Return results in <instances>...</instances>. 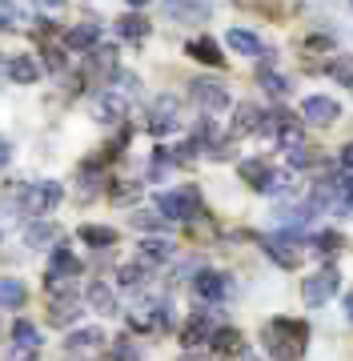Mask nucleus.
Wrapping results in <instances>:
<instances>
[{
    "label": "nucleus",
    "instance_id": "obj_18",
    "mask_svg": "<svg viewBox=\"0 0 353 361\" xmlns=\"http://www.w3.org/2000/svg\"><path fill=\"white\" fill-rule=\"evenodd\" d=\"M261 193L265 197H293V193H297V177H293V169H281V173H277V169H269Z\"/></svg>",
    "mask_w": 353,
    "mask_h": 361
},
{
    "label": "nucleus",
    "instance_id": "obj_11",
    "mask_svg": "<svg viewBox=\"0 0 353 361\" xmlns=\"http://www.w3.org/2000/svg\"><path fill=\"white\" fill-rule=\"evenodd\" d=\"M165 322H169V310H165V301H144V305H137V310H129V325L132 329H141V334H153V329H165Z\"/></svg>",
    "mask_w": 353,
    "mask_h": 361
},
{
    "label": "nucleus",
    "instance_id": "obj_51",
    "mask_svg": "<svg viewBox=\"0 0 353 361\" xmlns=\"http://www.w3.org/2000/svg\"><path fill=\"white\" fill-rule=\"evenodd\" d=\"M241 361H257V357H249V353H241Z\"/></svg>",
    "mask_w": 353,
    "mask_h": 361
},
{
    "label": "nucleus",
    "instance_id": "obj_17",
    "mask_svg": "<svg viewBox=\"0 0 353 361\" xmlns=\"http://www.w3.org/2000/svg\"><path fill=\"white\" fill-rule=\"evenodd\" d=\"M261 121H265V113L257 109V104H253V101H241V104H237V116H233V137L257 133V129H261Z\"/></svg>",
    "mask_w": 353,
    "mask_h": 361
},
{
    "label": "nucleus",
    "instance_id": "obj_35",
    "mask_svg": "<svg viewBox=\"0 0 353 361\" xmlns=\"http://www.w3.org/2000/svg\"><path fill=\"white\" fill-rule=\"evenodd\" d=\"M132 225L144 229V233H165L169 229V221L161 217V213H132Z\"/></svg>",
    "mask_w": 353,
    "mask_h": 361
},
{
    "label": "nucleus",
    "instance_id": "obj_22",
    "mask_svg": "<svg viewBox=\"0 0 353 361\" xmlns=\"http://www.w3.org/2000/svg\"><path fill=\"white\" fill-rule=\"evenodd\" d=\"M213 353H221V357H233V353H245V341H241V334L237 329H229V325H221L217 334H213Z\"/></svg>",
    "mask_w": 353,
    "mask_h": 361
},
{
    "label": "nucleus",
    "instance_id": "obj_24",
    "mask_svg": "<svg viewBox=\"0 0 353 361\" xmlns=\"http://www.w3.org/2000/svg\"><path fill=\"white\" fill-rule=\"evenodd\" d=\"M173 253H177V245H173L169 237H144L141 241V261L144 265H153V261H169Z\"/></svg>",
    "mask_w": 353,
    "mask_h": 361
},
{
    "label": "nucleus",
    "instance_id": "obj_2",
    "mask_svg": "<svg viewBox=\"0 0 353 361\" xmlns=\"http://www.w3.org/2000/svg\"><path fill=\"white\" fill-rule=\"evenodd\" d=\"M261 129L269 133V137L277 141V149H285V153H293V149H301V145H305V129H301V116H293L289 109L265 113Z\"/></svg>",
    "mask_w": 353,
    "mask_h": 361
},
{
    "label": "nucleus",
    "instance_id": "obj_30",
    "mask_svg": "<svg viewBox=\"0 0 353 361\" xmlns=\"http://www.w3.org/2000/svg\"><path fill=\"white\" fill-rule=\"evenodd\" d=\"M105 341V329H97V325H89V329H77V334L68 337L65 345L73 349V353H85V349H97Z\"/></svg>",
    "mask_w": 353,
    "mask_h": 361
},
{
    "label": "nucleus",
    "instance_id": "obj_46",
    "mask_svg": "<svg viewBox=\"0 0 353 361\" xmlns=\"http://www.w3.org/2000/svg\"><path fill=\"white\" fill-rule=\"evenodd\" d=\"M337 213H341V217H353V197H345V201H341Z\"/></svg>",
    "mask_w": 353,
    "mask_h": 361
},
{
    "label": "nucleus",
    "instance_id": "obj_9",
    "mask_svg": "<svg viewBox=\"0 0 353 361\" xmlns=\"http://www.w3.org/2000/svg\"><path fill=\"white\" fill-rule=\"evenodd\" d=\"M333 293H337V269H321V273H314V277H305V285H301V297H305L309 310L326 305Z\"/></svg>",
    "mask_w": 353,
    "mask_h": 361
},
{
    "label": "nucleus",
    "instance_id": "obj_5",
    "mask_svg": "<svg viewBox=\"0 0 353 361\" xmlns=\"http://www.w3.org/2000/svg\"><path fill=\"white\" fill-rule=\"evenodd\" d=\"M221 329V317L213 310H197L189 322H185V329H181V345H185V353H193L197 345H209L213 341V334Z\"/></svg>",
    "mask_w": 353,
    "mask_h": 361
},
{
    "label": "nucleus",
    "instance_id": "obj_23",
    "mask_svg": "<svg viewBox=\"0 0 353 361\" xmlns=\"http://www.w3.org/2000/svg\"><path fill=\"white\" fill-rule=\"evenodd\" d=\"M25 301H28L25 281H16V277H0V310H20Z\"/></svg>",
    "mask_w": 353,
    "mask_h": 361
},
{
    "label": "nucleus",
    "instance_id": "obj_14",
    "mask_svg": "<svg viewBox=\"0 0 353 361\" xmlns=\"http://www.w3.org/2000/svg\"><path fill=\"white\" fill-rule=\"evenodd\" d=\"M97 40H101V25L97 20H80V25H73L65 32V49H73V52H92L97 49Z\"/></svg>",
    "mask_w": 353,
    "mask_h": 361
},
{
    "label": "nucleus",
    "instance_id": "obj_19",
    "mask_svg": "<svg viewBox=\"0 0 353 361\" xmlns=\"http://www.w3.org/2000/svg\"><path fill=\"white\" fill-rule=\"evenodd\" d=\"M125 113H129V101H125L120 92H105V97L97 101V121H105V125L125 121Z\"/></svg>",
    "mask_w": 353,
    "mask_h": 361
},
{
    "label": "nucleus",
    "instance_id": "obj_36",
    "mask_svg": "<svg viewBox=\"0 0 353 361\" xmlns=\"http://www.w3.org/2000/svg\"><path fill=\"white\" fill-rule=\"evenodd\" d=\"M329 77L337 80V85H353V56H337V61H329Z\"/></svg>",
    "mask_w": 353,
    "mask_h": 361
},
{
    "label": "nucleus",
    "instance_id": "obj_4",
    "mask_svg": "<svg viewBox=\"0 0 353 361\" xmlns=\"http://www.w3.org/2000/svg\"><path fill=\"white\" fill-rule=\"evenodd\" d=\"M61 197H65V189L56 180H32L25 193H20V205H25L28 217H44V213H53L61 205Z\"/></svg>",
    "mask_w": 353,
    "mask_h": 361
},
{
    "label": "nucleus",
    "instance_id": "obj_34",
    "mask_svg": "<svg viewBox=\"0 0 353 361\" xmlns=\"http://www.w3.org/2000/svg\"><path fill=\"white\" fill-rule=\"evenodd\" d=\"M109 197H113V205H132V201L141 197V185H137V180H113Z\"/></svg>",
    "mask_w": 353,
    "mask_h": 361
},
{
    "label": "nucleus",
    "instance_id": "obj_38",
    "mask_svg": "<svg viewBox=\"0 0 353 361\" xmlns=\"http://www.w3.org/2000/svg\"><path fill=\"white\" fill-rule=\"evenodd\" d=\"M20 20H25V16L16 8V0H0V28H16Z\"/></svg>",
    "mask_w": 353,
    "mask_h": 361
},
{
    "label": "nucleus",
    "instance_id": "obj_15",
    "mask_svg": "<svg viewBox=\"0 0 353 361\" xmlns=\"http://www.w3.org/2000/svg\"><path fill=\"white\" fill-rule=\"evenodd\" d=\"M85 301H89L97 313H105V317H113V313H120L117 297H113V289H109L105 281H89V289H85Z\"/></svg>",
    "mask_w": 353,
    "mask_h": 361
},
{
    "label": "nucleus",
    "instance_id": "obj_45",
    "mask_svg": "<svg viewBox=\"0 0 353 361\" xmlns=\"http://www.w3.org/2000/svg\"><path fill=\"white\" fill-rule=\"evenodd\" d=\"M8 161H13V149H8V141H4V137H0V169L8 165Z\"/></svg>",
    "mask_w": 353,
    "mask_h": 361
},
{
    "label": "nucleus",
    "instance_id": "obj_40",
    "mask_svg": "<svg viewBox=\"0 0 353 361\" xmlns=\"http://www.w3.org/2000/svg\"><path fill=\"white\" fill-rule=\"evenodd\" d=\"M289 161H293L297 169H305V165H314V161H317V153L309 149V145H301V149H293V153H289Z\"/></svg>",
    "mask_w": 353,
    "mask_h": 361
},
{
    "label": "nucleus",
    "instance_id": "obj_13",
    "mask_svg": "<svg viewBox=\"0 0 353 361\" xmlns=\"http://www.w3.org/2000/svg\"><path fill=\"white\" fill-rule=\"evenodd\" d=\"M341 116L333 97H305L301 101V121H314V125H333Z\"/></svg>",
    "mask_w": 353,
    "mask_h": 361
},
{
    "label": "nucleus",
    "instance_id": "obj_7",
    "mask_svg": "<svg viewBox=\"0 0 353 361\" xmlns=\"http://www.w3.org/2000/svg\"><path fill=\"white\" fill-rule=\"evenodd\" d=\"M173 129H181V101L177 97H157L153 109H149V133L153 137H165Z\"/></svg>",
    "mask_w": 353,
    "mask_h": 361
},
{
    "label": "nucleus",
    "instance_id": "obj_12",
    "mask_svg": "<svg viewBox=\"0 0 353 361\" xmlns=\"http://www.w3.org/2000/svg\"><path fill=\"white\" fill-rule=\"evenodd\" d=\"M225 44L241 56H257V61H269V49H265V40L257 32H249V28H229L225 32Z\"/></svg>",
    "mask_w": 353,
    "mask_h": 361
},
{
    "label": "nucleus",
    "instance_id": "obj_33",
    "mask_svg": "<svg viewBox=\"0 0 353 361\" xmlns=\"http://www.w3.org/2000/svg\"><path fill=\"white\" fill-rule=\"evenodd\" d=\"M265 177H269V165H265L261 157H253V161H241V180H249L253 189H261Z\"/></svg>",
    "mask_w": 353,
    "mask_h": 361
},
{
    "label": "nucleus",
    "instance_id": "obj_27",
    "mask_svg": "<svg viewBox=\"0 0 353 361\" xmlns=\"http://www.w3.org/2000/svg\"><path fill=\"white\" fill-rule=\"evenodd\" d=\"M56 241H61V233H56V225H28L25 229V245L32 249H56Z\"/></svg>",
    "mask_w": 353,
    "mask_h": 361
},
{
    "label": "nucleus",
    "instance_id": "obj_3",
    "mask_svg": "<svg viewBox=\"0 0 353 361\" xmlns=\"http://www.w3.org/2000/svg\"><path fill=\"white\" fill-rule=\"evenodd\" d=\"M157 213L165 221H193L201 217V197H197L193 185H185L177 193H161L157 197Z\"/></svg>",
    "mask_w": 353,
    "mask_h": 361
},
{
    "label": "nucleus",
    "instance_id": "obj_1",
    "mask_svg": "<svg viewBox=\"0 0 353 361\" xmlns=\"http://www.w3.org/2000/svg\"><path fill=\"white\" fill-rule=\"evenodd\" d=\"M261 341H265V349H269L273 361H301L305 341H309V325L293 322V317H277V322L265 325Z\"/></svg>",
    "mask_w": 353,
    "mask_h": 361
},
{
    "label": "nucleus",
    "instance_id": "obj_8",
    "mask_svg": "<svg viewBox=\"0 0 353 361\" xmlns=\"http://www.w3.org/2000/svg\"><path fill=\"white\" fill-rule=\"evenodd\" d=\"M189 101L213 116V113H221V109H229V92H225V85H217V80H193V85H189Z\"/></svg>",
    "mask_w": 353,
    "mask_h": 361
},
{
    "label": "nucleus",
    "instance_id": "obj_31",
    "mask_svg": "<svg viewBox=\"0 0 353 361\" xmlns=\"http://www.w3.org/2000/svg\"><path fill=\"white\" fill-rule=\"evenodd\" d=\"M13 341H16V349H40V329L32 322H25V317H16L13 322Z\"/></svg>",
    "mask_w": 353,
    "mask_h": 361
},
{
    "label": "nucleus",
    "instance_id": "obj_37",
    "mask_svg": "<svg viewBox=\"0 0 353 361\" xmlns=\"http://www.w3.org/2000/svg\"><path fill=\"white\" fill-rule=\"evenodd\" d=\"M341 245H345V241H341L337 233H314V249L317 253H326V257H333Z\"/></svg>",
    "mask_w": 353,
    "mask_h": 361
},
{
    "label": "nucleus",
    "instance_id": "obj_44",
    "mask_svg": "<svg viewBox=\"0 0 353 361\" xmlns=\"http://www.w3.org/2000/svg\"><path fill=\"white\" fill-rule=\"evenodd\" d=\"M32 357H37V349H13V357L8 361H32Z\"/></svg>",
    "mask_w": 353,
    "mask_h": 361
},
{
    "label": "nucleus",
    "instance_id": "obj_32",
    "mask_svg": "<svg viewBox=\"0 0 353 361\" xmlns=\"http://www.w3.org/2000/svg\"><path fill=\"white\" fill-rule=\"evenodd\" d=\"M120 289H141L144 281H149V265L144 261H129V265H120Z\"/></svg>",
    "mask_w": 353,
    "mask_h": 361
},
{
    "label": "nucleus",
    "instance_id": "obj_28",
    "mask_svg": "<svg viewBox=\"0 0 353 361\" xmlns=\"http://www.w3.org/2000/svg\"><path fill=\"white\" fill-rule=\"evenodd\" d=\"M8 77H13L16 85H37L40 65L32 61V56H16V61H8Z\"/></svg>",
    "mask_w": 353,
    "mask_h": 361
},
{
    "label": "nucleus",
    "instance_id": "obj_50",
    "mask_svg": "<svg viewBox=\"0 0 353 361\" xmlns=\"http://www.w3.org/2000/svg\"><path fill=\"white\" fill-rule=\"evenodd\" d=\"M129 4H132V8H141V4H149V0H129Z\"/></svg>",
    "mask_w": 353,
    "mask_h": 361
},
{
    "label": "nucleus",
    "instance_id": "obj_49",
    "mask_svg": "<svg viewBox=\"0 0 353 361\" xmlns=\"http://www.w3.org/2000/svg\"><path fill=\"white\" fill-rule=\"evenodd\" d=\"M181 361H205V357H197V353H185V357Z\"/></svg>",
    "mask_w": 353,
    "mask_h": 361
},
{
    "label": "nucleus",
    "instance_id": "obj_10",
    "mask_svg": "<svg viewBox=\"0 0 353 361\" xmlns=\"http://www.w3.org/2000/svg\"><path fill=\"white\" fill-rule=\"evenodd\" d=\"M193 289H197V297H201V301L217 305V301H225V297H229V277H225V273H217V269H201L193 277Z\"/></svg>",
    "mask_w": 353,
    "mask_h": 361
},
{
    "label": "nucleus",
    "instance_id": "obj_6",
    "mask_svg": "<svg viewBox=\"0 0 353 361\" xmlns=\"http://www.w3.org/2000/svg\"><path fill=\"white\" fill-rule=\"evenodd\" d=\"M257 245L277 261V265H285V269H297L301 265V237L297 233H269V237H257Z\"/></svg>",
    "mask_w": 353,
    "mask_h": 361
},
{
    "label": "nucleus",
    "instance_id": "obj_16",
    "mask_svg": "<svg viewBox=\"0 0 353 361\" xmlns=\"http://www.w3.org/2000/svg\"><path fill=\"white\" fill-rule=\"evenodd\" d=\"M80 317V301L73 293L65 297H53V305H49V322L56 325V329H65V325H73Z\"/></svg>",
    "mask_w": 353,
    "mask_h": 361
},
{
    "label": "nucleus",
    "instance_id": "obj_43",
    "mask_svg": "<svg viewBox=\"0 0 353 361\" xmlns=\"http://www.w3.org/2000/svg\"><path fill=\"white\" fill-rule=\"evenodd\" d=\"M341 165L353 173V141H349V145H341Z\"/></svg>",
    "mask_w": 353,
    "mask_h": 361
},
{
    "label": "nucleus",
    "instance_id": "obj_25",
    "mask_svg": "<svg viewBox=\"0 0 353 361\" xmlns=\"http://www.w3.org/2000/svg\"><path fill=\"white\" fill-rule=\"evenodd\" d=\"M257 85H261L265 92H273V97H285V92L293 89V85H289V77H285V73H277V68L269 65V61H265V65L257 68Z\"/></svg>",
    "mask_w": 353,
    "mask_h": 361
},
{
    "label": "nucleus",
    "instance_id": "obj_39",
    "mask_svg": "<svg viewBox=\"0 0 353 361\" xmlns=\"http://www.w3.org/2000/svg\"><path fill=\"white\" fill-rule=\"evenodd\" d=\"M113 85H117V92H125V97L141 92V80L132 77V73H113Z\"/></svg>",
    "mask_w": 353,
    "mask_h": 361
},
{
    "label": "nucleus",
    "instance_id": "obj_26",
    "mask_svg": "<svg viewBox=\"0 0 353 361\" xmlns=\"http://www.w3.org/2000/svg\"><path fill=\"white\" fill-rule=\"evenodd\" d=\"M185 52L193 56V61H201V65H221V49H217V40L209 37H197L185 44Z\"/></svg>",
    "mask_w": 353,
    "mask_h": 361
},
{
    "label": "nucleus",
    "instance_id": "obj_42",
    "mask_svg": "<svg viewBox=\"0 0 353 361\" xmlns=\"http://www.w3.org/2000/svg\"><path fill=\"white\" fill-rule=\"evenodd\" d=\"M44 65L53 68V73H61V68H65V52H56V49H49V56H44Z\"/></svg>",
    "mask_w": 353,
    "mask_h": 361
},
{
    "label": "nucleus",
    "instance_id": "obj_47",
    "mask_svg": "<svg viewBox=\"0 0 353 361\" xmlns=\"http://www.w3.org/2000/svg\"><path fill=\"white\" fill-rule=\"evenodd\" d=\"M341 310H345V317L353 322V293H345V301H341Z\"/></svg>",
    "mask_w": 353,
    "mask_h": 361
},
{
    "label": "nucleus",
    "instance_id": "obj_48",
    "mask_svg": "<svg viewBox=\"0 0 353 361\" xmlns=\"http://www.w3.org/2000/svg\"><path fill=\"white\" fill-rule=\"evenodd\" d=\"M40 8H56V4H61V0H37Z\"/></svg>",
    "mask_w": 353,
    "mask_h": 361
},
{
    "label": "nucleus",
    "instance_id": "obj_41",
    "mask_svg": "<svg viewBox=\"0 0 353 361\" xmlns=\"http://www.w3.org/2000/svg\"><path fill=\"white\" fill-rule=\"evenodd\" d=\"M113 357L117 361H137V345H129V337H120L117 345H113Z\"/></svg>",
    "mask_w": 353,
    "mask_h": 361
},
{
    "label": "nucleus",
    "instance_id": "obj_20",
    "mask_svg": "<svg viewBox=\"0 0 353 361\" xmlns=\"http://www.w3.org/2000/svg\"><path fill=\"white\" fill-rule=\"evenodd\" d=\"M165 4H169V13L177 16V20H189V25H197V20L209 16V4H205V0H165Z\"/></svg>",
    "mask_w": 353,
    "mask_h": 361
},
{
    "label": "nucleus",
    "instance_id": "obj_21",
    "mask_svg": "<svg viewBox=\"0 0 353 361\" xmlns=\"http://www.w3.org/2000/svg\"><path fill=\"white\" fill-rule=\"evenodd\" d=\"M149 32H153V25H149L141 13H125V16L117 20V37H120V40H144Z\"/></svg>",
    "mask_w": 353,
    "mask_h": 361
},
{
    "label": "nucleus",
    "instance_id": "obj_29",
    "mask_svg": "<svg viewBox=\"0 0 353 361\" xmlns=\"http://www.w3.org/2000/svg\"><path fill=\"white\" fill-rule=\"evenodd\" d=\"M80 241L89 249H109V245H117V233L109 225H80Z\"/></svg>",
    "mask_w": 353,
    "mask_h": 361
}]
</instances>
